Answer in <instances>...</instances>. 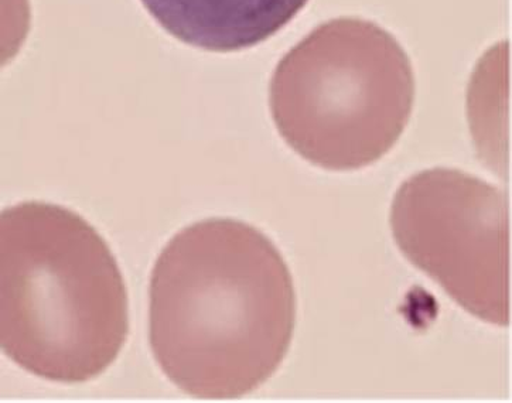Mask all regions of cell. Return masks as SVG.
<instances>
[{
	"label": "cell",
	"instance_id": "5",
	"mask_svg": "<svg viewBox=\"0 0 512 403\" xmlns=\"http://www.w3.org/2000/svg\"><path fill=\"white\" fill-rule=\"evenodd\" d=\"M309 0H142L150 16L180 42L214 53L264 43Z\"/></svg>",
	"mask_w": 512,
	"mask_h": 403
},
{
	"label": "cell",
	"instance_id": "2",
	"mask_svg": "<svg viewBox=\"0 0 512 403\" xmlns=\"http://www.w3.org/2000/svg\"><path fill=\"white\" fill-rule=\"evenodd\" d=\"M129 336L124 278L81 215L22 203L0 215V346L23 370L61 384L98 377Z\"/></svg>",
	"mask_w": 512,
	"mask_h": 403
},
{
	"label": "cell",
	"instance_id": "4",
	"mask_svg": "<svg viewBox=\"0 0 512 403\" xmlns=\"http://www.w3.org/2000/svg\"><path fill=\"white\" fill-rule=\"evenodd\" d=\"M395 242L457 305L511 323V211L500 187L456 169L404 181L391 208Z\"/></svg>",
	"mask_w": 512,
	"mask_h": 403
},
{
	"label": "cell",
	"instance_id": "3",
	"mask_svg": "<svg viewBox=\"0 0 512 403\" xmlns=\"http://www.w3.org/2000/svg\"><path fill=\"white\" fill-rule=\"evenodd\" d=\"M415 101L412 64L387 30L356 17L314 29L282 58L269 105L290 148L322 169L353 172L394 148Z\"/></svg>",
	"mask_w": 512,
	"mask_h": 403
},
{
	"label": "cell",
	"instance_id": "1",
	"mask_svg": "<svg viewBox=\"0 0 512 403\" xmlns=\"http://www.w3.org/2000/svg\"><path fill=\"white\" fill-rule=\"evenodd\" d=\"M295 324L288 265L252 225L210 218L160 252L149 285L150 347L186 394H251L281 367Z\"/></svg>",
	"mask_w": 512,
	"mask_h": 403
}]
</instances>
